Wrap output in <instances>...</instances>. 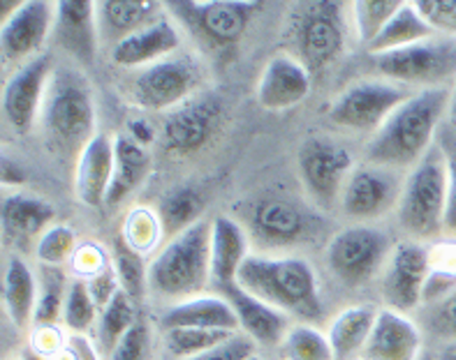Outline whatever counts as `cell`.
Returning <instances> with one entry per match:
<instances>
[{"instance_id": "obj_1", "label": "cell", "mask_w": 456, "mask_h": 360, "mask_svg": "<svg viewBox=\"0 0 456 360\" xmlns=\"http://www.w3.org/2000/svg\"><path fill=\"white\" fill-rule=\"evenodd\" d=\"M450 109V88H422L394 111L385 125L369 139L366 162L411 172L440 134V123Z\"/></svg>"}, {"instance_id": "obj_2", "label": "cell", "mask_w": 456, "mask_h": 360, "mask_svg": "<svg viewBox=\"0 0 456 360\" xmlns=\"http://www.w3.org/2000/svg\"><path fill=\"white\" fill-rule=\"evenodd\" d=\"M237 284L250 296L281 309L297 324L322 319L318 275L311 263L292 254H250L239 270Z\"/></svg>"}, {"instance_id": "obj_3", "label": "cell", "mask_w": 456, "mask_h": 360, "mask_svg": "<svg viewBox=\"0 0 456 360\" xmlns=\"http://www.w3.org/2000/svg\"><path fill=\"white\" fill-rule=\"evenodd\" d=\"M211 282V222L200 220L195 227L167 240L149 263V293L158 300L181 303L202 296Z\"/></svg>"}, {"instance_id": "obj_4", "label": "cell", "mask_w": 456, "mask_h": 360, "mask_svg": "<svg viewBox=\"0 0 456 360\" xmlns=\"http://www.w3.org/2000/svg\"><path fill=\"white\" fill-rule=\"evenodd\" d=\"M42 130L46 141L63 153H81L95 132V102L81 72L56 68L42 107Z\"/></svg>"}, {"instance_id": "obj_5", "label": "cell", "mask_w": 456, "mask_h": 360, "mask_svg": "<svg viewBox=\"0 0 456 360\" xmlns=\"http://www.w3.org/2000/svg\"><path fill=\"white\" fill-rule=\"evenodd\" d=\"M401 229L417 240L445 234L447 162L438 141L405 176L399 201Z\"/></svg>"}, {"instance_id": "obj_6", "label": "cell", "mask_w": 456, "mask_h": 360, "mask_svg": "<svg viewBox=\"0 0 456 360\" xmlns=\"http://www.w3.org/2000/svg\"><path fill=\"white\" fill-rule=\"evenodd\" d=\"M350 12L338 0L301 3L289 14V42L308 69H322L343 56Z\"/></svg>"}, {"instance_id": "obj_7", "label": "cell", "mask_w": 456, "mask_h": 360, "mask_svg": "<svg viewBox=\"0 0 456 360\" xmlns=\"http://www.w3.org/2000/svg\"><path fill=\"white\" fill-rule=\"evenodd\" d=\"M165 7L174 17V21L195 37L197 44L223 53L241 42L262 5L260 3H241V0H208V3L172 0Z\"/></svg>"}, {"instance_id": "obj_8", "label": "cell", "mask_w": 456, "mask_h": 360, "mask_svg": "<svg viewBox=\"0 0 456 360\" xmlns=\"http://www.w3.org/2000/svg\"><path fill=\"white\" fill-rule=\"evenodd\" d=\"M411 88L389 79H366L347 86L330 107V120L336 127L376 134L385 120L411 98Z\"/></svg>"}, {"instance_id": "obj_9", "label": "cell", "mask_w": 456, "mask_h": 360, "mask_svg": "<svg viewBox=\"0 0 456 360\" xmlns=\"http://www.w3.org/2000/svg\"><path fill=\"white\" fill-rule=\"evenodd\" d=\"M373 65L385 79L403 86L445 88L447 81H456V40L434 37L399 52L378 53Z\"/></svg>"}, {"instance_id": "obj_10", "label": "cell", "mask_w": 456, "mask_h": 360, "mask_svg": "<svg viewBox=\"0 0 456 360\" xmlns=\"http://www.w3.org/2000/svg\"><path fill=\"white\" fill-rule=\"evenodd\" d=\"M200 81H202V75L192 63V58L174 53L149 68L137 69L130 79L127 95L139 109L167 114L200 92L197 91Z\"/></svg>"}, {"instance_id": "obj_11", "label": "cell", "mask_w": 456, "mask_h": 360, "mask_svg": "<svg viewBox=\"0 0 456 360\" xmlns=\"http://www.w3.org/2000/svg\"><path fill=\"white\" fill-rule=\"evenodd\" d=\"M392 250V240L385 231L369 224H354L338 231L324 254L327 266L343 284L362 286L385 268Z\"/></svg>"}, {"instance_id": "obj_12", "label": "cell", "mask_w": 456, "mask_h": 360, "mask_svg": "<svg viewBox=\"0 0 456 360\" xmlns=\"http://www.w3.org/2000/svg\"><path fill=\"white\" fill-rule=\"evenodd\" d=\"M297 164L308 196L324 208L341 204L347 178L357 166L350 150L327 139H311L304 143Z\"/></svg>"}, {"instance_id": "obj_13", "label": "cell", "mask_w": 456, "mask_h": 360, "mask_svg": "<svg viewBox=\"0 0 456 360\" xmlns=\"http://www.w3.org/2000/svg\"><path fill=\"white\" fill-rule=\"evenodd\" d=\"M403 183L405 180L396 169L373 164V162L357 164L343 189V212L357 222L382 218L394 208H399Z\"/></svg>"}, {"instance_id": "obj_14", "label": "cell", "mask_w": 456, "mask_h": 360, "mask_svg": "<svg viewBox=\"0 0 456 360\" xmlns=\"http://www.w3.org/2000/svg\"><path fill=\"white\" fill-rule=\"evenodd\" d=\"M56 26V3L46 0H26L14 5L3 19L0 28V46L5 63L26 65L33 58L42 56V46Z\"/></svg>"}, {"instance_id": "obj_15", "label": "cell", "mask_w": 456, "mask_h": 360, "mask_svg": "<svg viewBox=\"0 0 456 360\" xmlns=\"http://www.w3.org/2000/svg\"><path fill=\"white\" fill-rule=\"evenodd\" d=\"M223 104L211 92H197L162 118V141L172 155H192L202 150L216 134Z\"/></svg>"}, {"instance_id": "obj_16", "label": "cell", "mask_w": 456, "mask_h": 360, "mask_svg": "<svg viewBox=\"0 0 456 360\" xmlns=\"http://www.w3.org/2000/svg\"><path fill=\"white\" fill-rule=\"evenodd\" d=\"M428 277H431V252L419 243L394 245L382 268V293L389 309L411 312L424 303Z\"/></svg>"}, {"instance_id": "obj_17", "label": "cell", "mask_w": 456, "mask_h": 360, "mask_svg": "<svg viewBox=\"0 0 456 360\" xmlns=\"http://www.w3.org/2000/svg\"><path fill=\"white\" fill-rule=\"evenodd\" d=\"M53 75L49 56H37L14 72L3 88V116L5 123L19 134H26L40 118L46 88Z\"/></svg>"}, {"instance_id": "obj_18", "label": "cell", "mask_w": 456, "mask_h": 360, "mask_svg": "<svg viewBox=\"0 0 456 360\" xmlns=\"http://www.w3.org/2000/svg\"><path fill=\"white\" fill-rule=\"evenodd\" d=\"M311 92V69L292 53H278L262 69L257 81V104L266 111L299 107Z\"/></svg>"}, {"instance_id": "obj_19", "label": "cell", "mask_w": 456, "mask_h": 360, "mask_svg": "<svg viewBox=\"0 0 456 360\" xmlns=\"http://www.w3.org/2000/svg\"><path fill=\"white\" fill-rule=\"evenodd\" d=\"M248 229L269 247H292L308 238L313 220L288 199H260L248 211Z\"/></svg>"}, {"instance_id": "obj_20", "label": "cell", "mask_w": 456, "mask_h": 360, "mask_svg": "<svg viewBox=\"0 0 456 360\" xmlns=\"http://www.w3.org/2000/svg\"><path fill=\"white\" fill-rule=\"evenodd\" d=\"M181 49V26L165 12L160 19L149 23L139 33L130 35L121 44L111 49V60L118 68L142 69L179 53Z\"/></svg>"}, {"instance_id": "obj_21", "label": "cell", "mask_w": 456, "mask_h": 360, "mask_svg": "<svg viewBox=\"0 0 456 360\" xmlns=\"http://www.w3.org/2000/svg\"><path fill=\"white\" fill-rule=\"evenodd\" d=\"M53 37L65 53L81 65H93L98 56L100 30L98 12L91 0H61L56 3Z\"/></svg>"}, {"instance_id": "obj_22", "label": "cell", "mask_w": 456, "mask_h": 360, "mask_svg": "<svg viewBox=\"0 0 456 360\" xmlns=\"http://www.w3.org/2000/svg\"><path fill=\"white\" fill-rule=\"evenodd\" d=\"M359 360H422V332L403 312L380 309Z\"/></svg>"}, {"instance_id": "obj_23", "label": "cell", "mask_w": 456, "mask_h": 360, "mask_svg": "<svg viewBox=\"0 0 456 360\" xmlns=\"http://www.w3.org/2000/svg\"><path fill=\"white\" fill-rule=\"evenodd\" d=\"M220 296H225L237 312L239 332H243L246 338H250L260 347H281L283 344L285 335L292 328V319L288 315L260 298L250 296L239 284L227 286L225 292H220Z\"/></svg>"}, {"instance_id": "obj_24", "label": "cell", "mask_w": 456, "mask_h": 360, "mask_svg": "<svg viewBox=\"0 0 456 360\" xmlns=\"http://www.w3.org/2000/svg\"><path fill=\"white\" fill-rule=\"evenodd\" d=\"M111 178H114V139L98 132L77 157V199L88 208L104 206L107 195H110Z\"/></svg>"}, {"instance_id": "obj_25", "label": "cell", "mask_w": 456, "mask_h": 360, "mask_svg": "<svg viewBox=\"0 0 456 360\" xmlns=\"http://www.w3.org/2000/svg\"><path fill=\"white\" fill-rule=\"evenodd\" d=\"M250 257V236L234 218L211 220V284L220 292L237 284L239 270Z\"/></svg>"}, {"instance_id": "obj_26", "label": "cell", "mask_w": 456, "mask_h": 360, "mask_svg": "<svg viewBox=\"0 0 456 360\" xmlns=\"http://www.w3.org/2000/svg\"><path fill=\"white\" fill-rule=\"evenodd\" d=\"M162 331L176 328H202V331L239 332V319L234 308L220 293H202L181 303L169 305L160 315Z\"/></svg>"}, {"instance_id": "obj_27", "label": "cell", "mask_w": 456, "mask_h": 360, "mask_svg": "<svg viewBox=\"0 0 456 360\" xmlns=\"http://www.w3.org/2000/svg\"><path fill=\"white\" fill-rule=\"evenodd\" d=\"M95 12H98L100 42L114 49L130 35L139 33L149 23L160 19L167 7L153 0H107V3H95Z\"/></svg>"}, {"instance_id": "obj_28", "label": "cell", "mask_w": 456, "mask_h": 360, "mask_svg": "<svg viewBox=\"0 0 456 360\" xmlns=\"http://www.w3.org/2000/svg\"><path fill=\"white\" fill-rule=\"evenodd\" d=\"M53 218H56L53 206L40 196L12 192L3 199V231L5 238L14 243L40 240V236L52 227Z\"/></svg>"}, {"instance_id": "obj_29", "label": "cell", "mask_w": 456, "mask_h": 360, "mask_svg": "<svg viewBox=\"0 0 456 360\" xmlns=\"http://www.w3.org/2000/svg\"><path fill=\"white\" fill-rule=\"evenodd\" d=\"M151 172V155L144 146L123 134L114 137V178H111L107 206H118L144 183Z\"/></svg>"}, {"instance_id": "obj_30", "label": "cell", "mask_w": 456, "mask_h": 360, "mask_svg": "<svg viewBox=\"0 0 456 360\" xmlns=\"http://www.w3.org/2000/svg\"><path fill=\"white\" fill-rule=\"evenodd\" d=\"M40 296V282L23 259L10 257L3 273V305L17 328H26L33 321Z\"/></svg>"}, {"instance_id": "obj_31", "label": "cell", "mask_w": 456, "mask_h": 360, "mask_svg": "<svg viewBox=\"0 0 456 360\" xmlns=\"http://www.w3.org/2000/svg\"><path fill=\"white\" fill-rule=\"evenodd\" d=\"M378 312L380 309L373 305H350L334 316L327 338H330L336 360H350L353 356L362 354L366 340L370 338L376 326Z\"/></svg>"}, {"instance_id": "obj_32", "label": "cell", "mask_w": 456, "mask_h": 360, "mask_svg": "<svg viewBox=\"0 0 456 360\" xmlns=\"http://www.w3.org/2000/svg\"><path fill=\"white\" fill-rule=\"evenodd\" d=\"M434 35L436 30L428 26V21L422 17V12L417 10L415 3H401V7L389 19L385 30L369 46V53L370 56H378V53L399 52V49H405V46L434 40Z\"/></svg>"}, {"instance_id": "obj_33", "label": "cell", "mask_w": 456, "mask_h": 360, "mask_svg": "<svg viewBox=\"0 0 456 360\" xmlns=\"http://www.w3.org/2000/svg\"><path fill=\"white\" fill-rule=\"evenodd\" d=\"M200 212H202V199L191 188H179L169 192L158 208L162 229L169 240L195 227L200 222Z\"/></svg>"}, {"instance_id": "obj_34", "label": "cell", "mask_w": 456, "mask_h": 360, "mask_svg": "<svg viewBox=\"0 0 456 360\" xmlns=\"http://www.w3.org/2000/svg\"><path fill=\"white\" fill-rule=\"evenodd\" d=\"M111 266H114L121 289L133 298L134 303L144 298L149 292V266L144 263V254L127 245L126 240L118 238L111 243Z\"/></svg>"}, {"instance_id": "obj_35", "label": "cell", "mask_w": 456, "mask_h": 360, "mask_svg": "<svg viewBox=\"0 0 456 360\" xmlns=\"http://www.w3.org/2000/svg\"><path fill=\"white\" fill-rule=\"evenodd\" d=\"M399 7L401 3L396 0H357L353 5H347L354 33L366 49L376 42V37L385 30Z\"/></svg>"}, {"instance_id": "obj_36", "label": "cell", "mask_w": 456, "mask_h": 360, "mask_svg": "<svg viewBox=\"0 0 456 360\" xmlns=\"http://www.w3.org/2000/svg\"><path fill=\"white\" fill-rule=\"evenodd\" d=\"M285 360H336L327 332L313 324H292L281 344Z\"/></svg>"}, {"instance_id": "obj_37", "label": "cell", "mask_w": 456, "mask_h": 360, "mask_svg": "<svg viewBox=\"0 0 456 360\" xmlns=\"http://www.w3.org/2000/svg\"><path fill=\"white\" fill-rule=\"evenodd\" d=\"M121 238L126 240L127 245L137 250L139 254H149L151 250H156L162 243L165 229H162V220L158 215V211L146 206H137L127 212L126 220H123V231Z\"/></svg>"}, {"instance_id": "obj_38", "label": "cell", "mask_w": 456, "mask_h": 360, "mask_svg": "<svg viewBox=\"0 0 456 360\" xmlns=\"http://www.w3.org/2000/svg\"><path fill=\"white\" fill-rule=\"evenodd\" d=\"M69 282L65 280V273L61 268L42 270L40 296H37V308H35L33 324L37 328L53 326L65 309V298H68Z\"/></svg>"}, {"instance_id": "obj_39", "label": "cell", "mask_w": 456, "mask_h": 360, "mask_svg": "<svg viewBox=\"0 0 456 360\" xmlns=\"http://www.w3.org/2000/svg\"><path fill=\"white\" fill-rule=\"evenodd\" d=\"M100 324H98V335L102 347L111 354L118 340L126 335L130 328L137 324V312H134V300L127 296L126 292H118L110 305L100 309Z\"/></svg>"}, {"instance_id": "obj_40", "label": "cell", "mask_w": 456, "mask_h": 360, "mask_svg": "<svg viewBox=\"0 0 456 360\" xmlns=\"http://www.w3.org/2000/svg\"><path fill=\"white\" fill-rule=\"evenodd\" d=\"M232 335H237V332L202 331V328H176V331H165V347H167V351L176 360H185L216 349L223 342H227Z\"/></svg>"}, {"instance_id": "obj_41", "label": "cell", "mask_w": 456, "mask_h": 360, "mask_svg": "<svg viewBox=\"0 0 456 360\" xmlns=\"http://www.w3.org/2000/svg\"><path fill=\"white\" fill-rule=\"evenodd\" d=\"M77 247L79 243H77L75 231L65 224H52L37 240L35 257L40 259V263H45L46 268H61L63 263L72 261Z\"/></svg>"}, {"instance_id": "obj_42", "label": "cell", "mask_w": 456, "mask_h": 360, "mask_svg": "<svg viewBox=\"0 0 456 360\" xmlns=\"http://www.w3.org/2000/svg\"><path fill=\"white\" fill-rule=\"evenodd\" d=\"M100 316L98 305L93 303L88 286L84 280H72L68 289V298H65V309H63V321L65 326L72 332H84L93 326V321Z\"/></svg>"}, {"instance_id": "obj_43", "label": "cell", "mask_w": 456, "mask_h": 360, "mask_svg": "<svg viewBox=\"0 0 456 360\" xmlns=\"http://www.w3.org/2000/svg\"><path fill=\"white\" fill-rule=\"evenodd\" d=\"M110 266H111V252H107L102 245L93 243V240L81 243V245L77 247L72 261H69V270H72V275H75V280H84V282H88L91 277H95V275L104 273Z\"/></svg>"}, {"instance_id": "obj_44", "label": "cell", "mask_w": 456, "mask_h": 360, "mask_svg": "<svg viewBox=\"0 0 456 360\" xmlns=\"http://www.w3.org/2000/svg\"><path fill=\"white\" fill-rule=\"evenodd\" d=\"M438 146L447 162V212L445 234L456 238V132L445 130L438 134Z\"/></svg>"}, {"instance_id": "obj_45", "label": "cell", "mask_w": 456, "mask_h": 360, "mask_svg": "<svg viewBox=\"0 0 456 360\" xmlns=\"http://www.w3.org/2000/svg\"><path fill=\"white\" fill-rule=\"evenodd\" d=\"M151 331L144 321H137L111 349L110 360H149Z\"/></svg>"}, {"instance_id": "obj_46", "label": "cell", "mask_w": 456, "mask_h": 360, "mask_svg": "<svg viewBox=\"0 0 456 360\" xmlns=\"http://www.w3.org/2000/svg\"><path fill=\"white\" fill-rule=\"evenodd\" d=\"M415 5L436 33L456 37V0H422Z\"/></svg>"}, {"instance_id": "obj_47", "label": "cell", "mask_w": 456, "mask_h": 360, "mask_svg": "<svg viewBox=\"0 0 456 360\" xmlns=\"http://www.w3.org/2000/svg\"><path fill=\"white\" fill-rule=\"evenodd\" d=\"M255 347L257 344L253 342L250 338H246L243 332H237V335H232L227 342H223L216 349L207 351V354L192 356V358L185 360H248L255 356Z\"/></svg>"}, {"instance_id": "obj_48", "label": "cell", "mask_w": 456, "mask_h": 360, "mask_svg": "<svg viewBox=\"0 0 456 360\" xmlns=\"http://www.w3.org/2000/svg\"><path fill=\"white\" fill-rule=\"evenodd\" d=\"M431 328L438 335H447L450 340H456V289L447 293L443 300L431 305Z\"/></svg>"}, {"instance_id": "obj_49", "label": "cell", "mask_w": 456, "mask_h": 360, "mask_svg": "<svg viewBox=\"0 0 456 360\" xmlns=\"http://www.w3.org/2000/svg\"><path fill=\"white\" fill-rule=\"evenodd\" d=\"M88 293H91L93 303L98 305V309H104L107 305L114 300V296L121 292V282H118V275H116L114 266L104 270V273L95 275L91 280L86 282Z\"/></svg>"}, {"instance_id": "obj_50", "label": "cell", "mask_w": 456, "mask_h": 360, "mask_svg": "<svg viewBox=\"0 0 456 360\" xmlns=\"http://www.w3.org/2000/svg\"><path fill=\"white\" fill-rule=\"evenodd\" d=\"M127 137L134 139V141L139 143V146H149L151 141H153V130H151V125L146 123L144 118H134L130 120V125H127Z\"/></svg>"}, {"instance_id": "obj_51", "label": "cell", "mask_w": 456, "mask_h": 360, "mask_svg": "<svg viewBox=\"0 0 456 360\" xmlns=\"http://www.w3.org/2000/svg\"><path fill=\"white\" fill-rule=\"evenodd\" d=\"M436 360H456V340H447L434 356Z\"/></svg>"}, {"instance_id": "obj_52", "label": "cell", "mask_w": 456, "mask_h": 360, "mask_svg": "<svg viewBox=\"0 0 456 360\" xmlns=\"http://www.w3.org/2000/svg\"><path fill=\"white\" fill-rule=\"evenodd\" d=\"M447 120L452 123V127H456V81L450 88V109H447Z\"/></svg>"}, {"instance_id": "obj_53", "label": "cell", "mask_w": 456, "mask_h": 360, "mask_svg": "<svg viewBox=\"0 0 456 360\" xmlns=\"http://www.w3.org/2000/svg\"><path fill=\"white\" fill-rule=\"evenodd\" d=\"M422 360H436L434 356H422Z\"/></svg>"}, {"instance_id": "obj_54", "label": "cell", "mask_w": 456, "mask_h": 360, "mask_svg": "<svg viewBox=\"0 0 456 360\" xmlns=\"http://www.w3.org/2000/svg\"><path fill=\"white\" fill-rule=\"evenodd\" d=\"M248 360H262V358H257V356H253V358H248Z\"/></svg>"}]
</instances>
